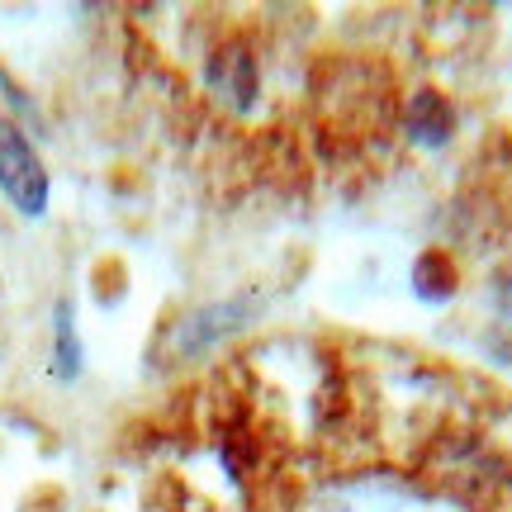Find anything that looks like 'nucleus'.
Listing matches in <instances>:
<instances>
[{"label":"nucleus","instance_id":"nucleus-1","mask_svg":"<svg viewBox=\"0 0 512 512\" xmlns=\"http://www.w3.org/2000/svg\"><path fill=\"white\" fill-rule=\"evenodd\" d=\"M0 195L15 204L24 219H43L48 214V166L34 152V143L24 138V128L15 119L0 114Z\"/></svg>","mask_w":512,"mask_h":512},{"label":"nucleus","instance_id":"nucleus-2","mask_svg":"<svg viewBox=\"0 0 512 512\" xmlns=\"http://www.w3.org/2000/svg\"><path fill=\"white\" fill-rule=\"evenodd\" d=\"M209 86L228 95V105L247 110L256 100V57L242 43H223L219 53L209 57Z\"/></svg>","mask_w":512,"mask_h":512},{"label":"nucleus","instance_id":"nucleus-6","mask_svg":"<svg viewBox=\"0 0 512 512\" xmlns=\"http://www.w3.org/2000/svg\"><path fill=\"white\" fill-rule=\"evenodd\" d=\"M413 285H418L422 299L441 304V299H451V294H456V271H451V261H446V256L427 252L418 261V271H413Z\"/></svg>","mask_w":512,"mask_h":512},{"label":"nucleus","instance_id":"nucleus-4","mask_svg":"<svg viewBox=\"0 0 512 512\" xmlns=\"http://www.w3.org/2000/svg\"><path fill=\"white\" fill-rule=\"evenodd\" d=\"M242 323H247V309H238V304H214V309L190 313L181 323V332H176V351H181V356H195V351H204L209 342L228 337V332L242 328Z\"/></svg>","mask_w":512,"mask_h":512},{"label":"nucleus","instance_id":"nucleus-5","mask_svg":"<svg viewBox=\"0 0 512 512\" xmlns=\"http://www.w3.org/2000/svg\"><path fill=\"white\" fill-rule=\"evenodd\" d=\"M53 375L62 384H72L81 375V342H76V323H72V304L67 299L53 313Z\"/></svg>","mask_w":512,"mask_h":512},{"label":"nucleus","instance_id":"nucleus-7","mask_svg":"<svg viewBox=\"0 0 512 512\" xmlns=\"http://www.w3.org/2000/svg\"><path fill=\"white\" fill-rule=\"evenodd\" d=\"M498 304H503V313L512 318V271L503 275V280H498Z\"/></svg>","mask_w":512,"mask_h":512},{"label":"nucleus","instance_id":"nucleus-3","mask_svg":"<svg viewBox=\"0 0 512 512\" xmlns=\"http://www.w3.org/2000/svg\"><path fill=\"white\" fill-rule=\"evenodd\" d=\"M403 128H408V138L422 147H441L451 133H456V110H451V100L437 91H418L408 100V110H403Z\"/></svg>","mask_w":512,"mask_h":512}]
</instances>
